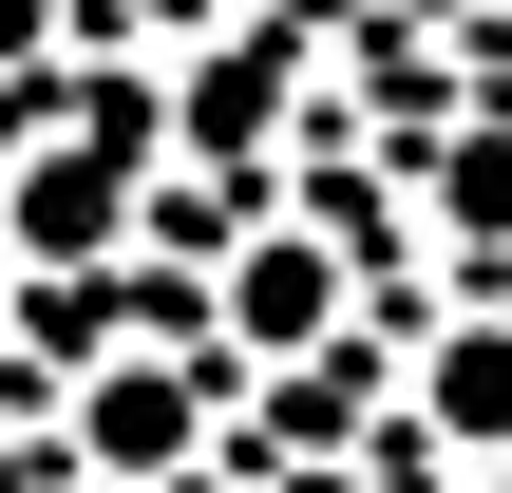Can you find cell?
Segmentation results:
<instances>
[{
	"mask_svg": "<svg viewBox=\"0 0 512 493\" xmlns=\"http://www.w3.org/2000/svg\"><path fill=\"white\" fill-rule=\"evenodd\" d=\"M304 323H323V266L266 247V266H247V342H304Z\"/></svg>",
	"mask_w": 512,
	"mask_h": 493,
	"instance_id": "obj_1",
	"label": "cell"
},
{
	"mask_svg": "<svg viewBox=\"0 0 512 493\" xmlns=\"http://www.w3.org/2000/svg\"><path fill=\"white\" fill-rule=\"evenodd\" d=\"M171 437H190V399H171V380H114V418H95V456H171Z\"/></svg>",
	"mask_w": 512,
	"mask_h": 493,
	"instance_id": "obj_2",
	"label": "cell"
}]
</instances>
